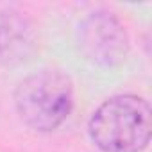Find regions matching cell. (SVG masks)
Listing matches in <instances>:
<instances>
[{
	"label": "cell",
	"mask_w": 152,
	"mask_h": 152,
	"mask_svg": "<svg viewBox=\"0 0 152 152\" xmlns=\"http://www.w3.org/2000/svg\"><path fill=\"white\" fill-rule=\"evenodd\" d=\"M150 106L125 93L104 100L88 122V134L102 152H141L150 141Z\"/></svg>",
	"instance_id": "1"
},
{
	"label": "cell",
	"mask_w": 152,
	"mask_h": 152,
	"mask_svg": "<svg viewBox=\"0 0 152 152\" xmlns=\"http://www.w3.org/2000/svg\"><path fill=\"white\" fill-rule=\"evenodd\" d=\"M15 107L20 120L36 132L59 129L73 109V84L61 70L31 73L15 90Z\"/></svg>",
	"instance_id": "2"
},
{
	"label": "cell",
	"mask_w": 152,
	"mask_h": 152,
	"mask_svg": "<svg viewBox=\"0 0 152 152\" xmlns=\"http://www.w3.org/2000/svg\"><path fill=\"white\" fill-rule=\"evenodd\" d=\"M81 54L91 64L115 68L129 54V36L124 23L109 11L90 13L77 29Z\"/></svg>",
	"instance_id": "3"
},
{
	"label": "cell",
	"mask_w": 152,
	"mask_h": 152,
	"mask_svg": "<svg viewBox=\"0 0 152 152\" xmlns=\"http://www.w3.org/2000/svg\"><path fill=\"white\" fill-rule=\"evenodd\" d=\"M38 50L32 22L15 9L0 11V66H20Z\"/></svg>",
	"instance_id": "4"
}]
</instances>
